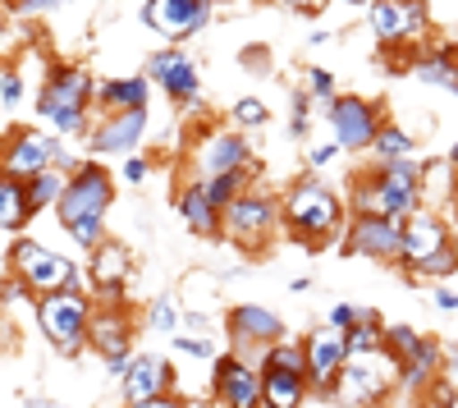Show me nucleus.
<instances>
[{
  "label": "nucleus",
  "mask_w": 458,
  "mask_h": 408,
  "mask_svg": "<svg viewBox=\"0 0 458 408\" xmlns=\"http://www.w3.org/2000/svg\"><path fill=\"white\" fill-rule=\"evenodd\" d=\"M129 367H133V353H120V358H106V372H110L114 381H124V377H129Z\"/></svg>",
  "instance_id": "obj_48"
},
{
  "label": "nucleus",
  "mask_w": 458,
  "mask_h": 408,
  "mask_svg": "<svg viewBox=\"0 0 458 408\" xmlns=\"http://www.w3.org/2000/svg\"><path fill=\"white\" fill-rule=\"evenodd\" d=\"M252 142L243 138V129L234 124H216V129H202L198 142H193V157H188V174L198 183H211L220 174H234V170H252Z\"/></svg>",
  "instance_id": "obj_7"
},
{
  "label": "nucleus",
  "mask_w": 458,
  "mask_h": 408,
  "mask_svg": "<svg viewBox=\"0 0 458 408\" xmlns=\"http://www.w3.org/2000/svg\"><path fill=\"white\" fill-rule=\"evenodd\" d=\"M55 408H69V404H55Z\"/></svg>",
  "instance_id": "obj_60"
},
{
  "label": "nucleus",
  "mask_w": 458,
  "mask_h": 408,
  "mask_svg": "<svg viewBox=\"0 0 458 408\" xmlns=\"http://www.w3.org/2000/svg\"><path fill=\"white\" fill-rule=\"evenodd\" d=\"M412 79L445 88V92H458V47H436V51L412 55Z\"/></svg>",
  "instance_id": "obj_26"
},
{
  "label": "nucleus",
  "mask_w": 458,
  "mask_h": 408,
  "mask_svg": "<svg viewBox=\"0 0 458 408\" xmlns=\"http://www.w3.org/2000/svg\"><path fill=\"white\" fill-rule=\"evenodd\" d=\"M170 386H174V367H170L161 353H133L129 377L120 381V390H124V408H138V404L161 399V395H170Z\"/></svg>",
  "instance_id": "obj_21"
},
{
  "label": "nucleus",
  "mask_w": 458,
  "mask_h": 408,
  "mask_svg": "<svg viewBox=\"0 0 458 408\" xmlns=\"http://www.w3.org/2000/svg\"><path fill=\"white\" fill-rule=\"evenodd\" d=\"M417 157V138L403 129V124H380L376 142H371V161L376 166H394V161H412Z\"/></svg>",
  "instance_id": "obj_29"
},
{
  "label": "nucleus",
  "mask_w": 458,
  "mask_h": 408,
  "mask_svg": "<svg viewBox=\"0 0 458 408\" xmlns=\"http://www.w3.org/2000/svg\"><path fill=\"white\" fill-rule=\"evenodd\" d=\"M261 372H293V377H308V353H302V336H284L280 344H271L257 358Z\"/></svg>",
  "instance_id": "obj_30"
},
{
  "label": "nucleus",
  "mask_w": 458,
  "mask_h": 408,
  "mask_svg": "<svg viewBox=\"0 0 458 408\" xmlns=\"http://www.w3.org/2000/svg\"><path fill=\"white\" fill-rule=\"evenodd\" d=\"M454 198H458V170L449 166V157L445 161H422V207L445 216L454 207Z\"/></svg>",
  "instance_id": "obj_27"
},
{
  "label": "nucleus",
  "mask_w": 458,
  "mask_h": 408,
  "mask_svg": "<svg viewBox=\"0 0 458 408\" xmlns=\"http://www.w3.org/2000/svg\"><path fill=\"white\" fill-rule=\"evenodd\" d=\"M225 336H229V353H239V358H261L271 344H280L289 336V326L280 312L271 308H261V303H234L225 312Z\"/></svg>",
  "instance_id": "obj_9"
},
{
  "label": "nucleus",
  "mask_w": 458,
  "mask_h": 408,
  "mask_svg": "<svg viewBox=\"0 0 458 408\" xmlns=\"http://www.w3.org/2000/svg\"><path fill=\"white\" fill-rule=\"evenodd\" d=\"M280 216H284V234L302 252H321L326 243H339L344 230H349L344 198L330 189L321 174H298L280 193Z\"/></svg>",
  "instance_id": "obj_1"
},
{
  "label": "nucleus",
  "mask_w": 458,
  "mask_h": 408,
  "mask_svg": "<svg viewBox=\"0 0 458 408\" xmlns=\"http://www.w3.org/2000/svg\"><path fill=\"white\" fill-rule=\"evenodd\" d=\"M147 133V110H124V115H101L88 133L92 157H133Z\"/></svg>",
  "instance_id": "obj_20"
},
{
  "label": "nucleus",
  "mask_w": 458,
  "mask_h": 408,
  "mask_svg": "<svg viewBox=\"0 0 458 408\" xmlns=\"http://www.w3.org/2000/svg\"><path fill=\"white\" fill-rule=\"evenodd\" d=\"M142 73H147V83H157L179 106H198L202 101V69L183 47H161L157 55H147Z\"/></svg>",
  "instance_id": "obj_15"
},
{
  "label": "nucleus",
  "mask_w": 458,
  "mask_h": 408,
  "mask_svg": "<svg viewBox=\"0 0 458 408\" xmlns=\"http://www.w3.org/2000/svg\"><path fill=\"white\" fill-rule=\"evenodd\" d=\"M14 267H19L23 289L37 293V299L60 293V289H73V276H79V267H73L69 257L42 248L37 239H19V243H14Z\"/></svg>",
  "instance_id": "obj_14"
},
{
  "label": "nucleus",
  "mask_w": 458,
  "mask_h": 408,
  "mask_svg": "<svg viewBox=\"0 0 458 408\" xmlns=\"http://www.w3.org/2000/svg\"><path fill=\"white\" fill-rule=\"evenodd\" d=\"M326 120H330V133H335V147L339 152H371V142L386 124V115L367 101V97H330L326 101Z\"/></svg>",
  "instance_id": "obj_10"
},
{
  "label": "nucleus",
  "mask_w": 458,
  "mask_h": 408,
  "mask_svg": "<svg viewBox=\"0 0 458 408\" xmlns=\"http://www.w3.org/2000/svg\"><path fill=\"white\" fill-rule=\"evenodd\" d=\"M133 280H138V271L129 267V248L106 239V243L92 252V289L101 293L106 303H120L124 289H129Z\"/></svg>",
  "instance_id": "obj_22"
},
{
  "label": "nucleus",
  "mask_w": 458,
  "mask_h": 408,
  "mask_svg": "<svg viewBox=\"0 0 458 408\" xmlns=\"http://www.w3.org/2000/svg\"><path fill=\"white\" fill-rule=\"evenodd\" d=\"M138 408H193L183 395H161V399H151V404H138Z\"/></svg>",
  "instance_id": "obj_49"
},
{
  "label": "nucleus",
  "mask_w": 458,
  "mask_h": 408,
  "mask_svg": "<svg viewBox=\"0 0 458 408\" xmlns=\"http://www.w3.org/2000/svg\"><path fill=\"white\" fill-rule=\"evenodd\" d=\"M179 216H183V225L193 230L198 239H211V243H220V207L211 202V193H207V183H198V179H188L183 189H179Z\"/></svg>",
  "instance_id": "obj_24"
},
{
  "label": "nucleus",
  "mask_w": 458,
  "mask_h": 408,
  "mask_svg": "<svg viewBox=\"0 0 458 408\" xmlns=\"http://www.w3.org/2000/svg\"><path fill=\"white\" fill-rule=\"evenodd\" d=\"M289 289H293V293H308V289H312V276H293Z\"/></svg>",
  "instance_id": "obj_52"
},
{
  "label": "nucleus",
  "mask_w": 458,
  "mask_h": 408,
  "mask_svg": "<svg viewBox=\"0 0 458 408\" xmlns=\"http://www.w3.org/2000/svg\"><path fill=\"white\" fill-rule=\"evenodd\" d=\"M0 19H5V5H0Z\"/></svg>",
  "instance_id": "obj_59"
},
{
  "label": "nucleus",
  "mask_w": 458,
  "mask_h": 408,
  "mask_svg": "<svg viewBox=\"0 0 458 408\" xmlns=\"http://www.w3.org/2000/svg\"><path fill=\"white\" fill-rule=\"evenodd\" d=\"M216 0H147L142 5V23L161 37L165 47H183L211 23Z\"/></svg>",
  "instance_id": "obj_13"
},
{
  "label": "nucleus",
  "mask_w": 458,
  "mask_h": 408,
  "mask_svg": "<svg viewBox=\"0 0 458 408\" xmlns=\"http://www.w3.org/2000/svg\"><path fill=\"white\" fill-rule=\"evenodd\" d=\"M403 248V225L390 216H349V230L339 239L344 257H371V262H399Z\"/></svg>",
  "instance_id": "obj_16"
},
{
  "label": "nucleus",
  "mask_w": 458,
  "mask_h": 408,
  "mask_svg": "<svg viewBox=\"0 0 458 408\" xmlns=\"http://www.w3.org/2000/svg\"><path fill=\"white\" fill-rule=\"evenodd\" d=\"M440 377H445V381L458 390V353H449V358H445V372H440Z\"/></svg>",
  "instance_id": "obj_51"
},
{
  "label": "nucleus",
  "mask_w": 458,
  "mask_h": 408,
  "mask_svg": "<svg viewBox=\"0 0 458 408\" xmlns=\"http://www.w3.org/2000/svg\"><path fill=\"white\" fill-rule=\"evenodd\" d=\"M422 344H427V336L417 326H403V321H394V326H386V353L403 367L408 358H417L422 353Z\"/></svg>",
  "instance_id": "obj_33"
},
{
  "label": "nucleus",
  "mask_w": 458,
  "mask_h": 408,
  "mask_svg": "<svg viewBox=\"0 0 458 408\" xmlns=\"http://www.w3.org/2000/svg\"><path fill=\"white\" fill-rule=\"evenodd\" d=\"M151 101V83L147 73H129V79H106L97 83V110L101 115H124V110H147Z\"/></svg>",
  "instance_id": "obj_25"
},
{
  "label": "nucleus",
  "mask_w": 458,
  "mask_h": 408,
  "mask_svg": "<svg viewBox=\"0 0 458 408\" xmlns=\"http://www.w3.org/2000/svg\"><path fill=\"white\" fill-rule=\"evenodd\" d=\"M179 336H198V340H216V326L202 308H188L183 321H179Z\"/></svg>",
  "instance_id": "obj_41"
},
{
  "label": "nucleus",
  "mask_w": 458,
  "mask_h": 408,
  "mask_svg": "<svg viewBox=\"0 0 458 408\" xmlns=\"http://www.w3.org/2000/svg\"><path fill=\"white\" fill-rule=\"evenodd\" d=\"M0 101H5V106H19L23 101V79H19L14 69L0 73Z\"/></svg>",
  "instance_id": "obj_44"
},
{
  "label": "nucleus",
  "mask_w": 458,
  "mask_h": 408,
  "mask_svg": "<svg viewBox=\"0 0 458 408\" xmlns=\"http://www.w3.org/2000/svg\"><path fill=\"white\" fill-rule=\"evenodd\" d=\"M308 97L312 101H330V97H339V83H335V73L330 69H308Z\"/></svg>",
  "instance_id": "obj_40"
},
{
  "label": "nucleus",
  "mask_w": 458,
  "mask_h": 408,
  "mask_svg": "<svg viewBox=\"0 0 458 408\" xmlns=\"http://www.w3.org/2000/svg\"><path fill=\"white\" fill-rule=\"evenodd\" d=\"M170 344H174L179 353H188V358H198V362H216V358H220L216 340H198V336H174Z\"/></svg>",
  "instance_id": "obj_39"
},
{
  "label": "nucleus",
  "mask_w": 458,
  "mask_h": 408,
  "mask_svg": "<svg viewBox=\"0 0 458 408\" xmlns=\"http://www.w3.org/2000/svg\"><path fill=\"white\" fill-rule=\"evenodd\" d=\"M312 395L308 377L293 372H261V408H302V399Z\"/></svg>",
  "instance_id": "obj_28"
},
{
  "label": "nucleus",
  "mask_w": 458,
  "mask_h": 408,
  "mask_svg": "<svg viewBox=\"0 0 458 408\" xmlns=\"http://www.w3.org/2000/svg\"><path fill=\"white\" fill-rule=\"evenodd\" d=\"M394 390H399V362L386 349H371V353H349L330 399L349 408H386Z\"/></svg>",
  "instance_id": "obj_5"
},
{
  "label": "nucleus",
  "mask_w": 458,
  "mask_h": 408,
  "mask_svg": "<svg viewBox=\"0 0 458 408\" xmlns=\"http://www.w3.org/2000/svg\"><path fill=\"white\" fill-rule=\"evenodd\" d=\"M302 353H308V386L312 395H330L339 372H344V362H349V336L335 326H312L308 336H302Z\"/></svg>",
  "instance_id": "obj_18"
},
{
  "label": "nucleus",
  "mask_w": 458,
  "mask_h": 408,
  "mask_svg": "<svg viewBox=\"0 0 458 408\" xmlns=\"http://www.w3.org/2000/svg\"><path fill=\"white\" fill-rule=\"evenodd\" d=\"M280 230H284L280 198L266 189V183H252V189L239 202H229L225 216H220V243L239 248V252H266Z\"/></svg>",
  "instance_id": "obj_4"
},
{
  "label": "nucleus",
  "mask_w": 458,
  "mask_h": 408,
  "mask_svg": "<svg viewBox=\"0 0 458 408\" xmlns=\"http://www.w3.org/2000/svg\"><path fill=\"white\" fill-rule=\"evenodd\" d=\"M422 399H427V404H431V408H449V404H454V399H458V390H454V386H449V381H445V377H440V381H436V386H431V390H427V395H422Z\"/></svg>",
  "instance_id": "obj_46"
},
{
  "label": "nucleus",
  "mask_w": 458,
  "mask_h": 408,
  "mask_svg": "<svg viewBox=\"0 0 458 408\" xmlns=\"http://www.w3.org/2000/svg\"><path fill=\"white\" fill-rule=\"evenodd\" d=\"M408 408H431V404H427V399H417V404H408Z\"/></svg>",
  "instance_id": "obj_58"
},
{
  "label": "nucleus",
  "mask_w": 458,
  "mask_h": 408,
  "mask_svg": "<svg viewBox=\"0 0 458 408\" xmlns=\"http://www.w3.org/2000/svg\"><path fill=\"white\" fill-rule=\"evenodd\" d=\"M449 408H458V399H454V404H449Z\"/></svg>",
  "instance_id": "obj_61"
},
{
  "label": "nucleus",
  "mask_w": 458,
  "mask_h": 408,
  "mask_svg": "<svg viewBox=\"0 0 458 408\" xmlns=\"http://www.w3.org/2000/svg\"><path fill=\"white\" fill-rule=\"evenodd\" d=\"M179 321H183V308H179V299L174 293H157L147 308H142V326L151 330V336H179Z\"/></svg>",
  "instance_id": "obj_32"
},
{
  "label": "nucleus",
  "mask_w": 458,
  "mask_h": 408,
  "mask_svg": "<svg viewBox=\"0 0 458 408\" xmlns=\"http://www.w3.org/2000/svg\"><path fill=\"white\" fill-rule=\"evenodd\" d=\"M280 5H289V10H298V14H317L326 0H280Z\"/></svg>",
  "instance_id": "obj_50"
},
{
  "label": "nucleus",
  "mask_w": 458,
  "mask_h": 408,
  "mask_svg": "<svg viewBox=\"0 0 458 408\" xmlns=\"http://www.w3.org/2000/svg\"><path fill=\"white\" fill-rule=\"evenodd\" d=\"M64 183H69V174H60V170H42L37 179H28V183H23L28 216H37V211H51V207L64 198Z\"/></svg>",
  "instance_id": "obj_31"
},
{
  "label": "nucleus",
  "mask_w": 458,
  "mask_h": 408,
  "mask_svg": "<svg viewBox=\"0 0 458 408\" xmlns=\"http://www.w3.org/2000/svg\"><path fill=\"white\" fill-rule=\"evenodd\" d=\"M367 28L380 47H408L431 32V10H427V0H371Z\"/></svg>",
  "instance_id": "obj_11"
},
{
  "label": "nucleus",
  "mask_w": 458,
  "mask_h": 408,
  "mask_svg": "<svg viewBox=\"0 0 458 408\" xmlns=\"http://www.w3.org/2000/svg\"><path fill=\"white\" fill-rule=\"evenodd\" d=\"M312 133V97L293 92L289 97V138H308Z\"/></svg>",
  "instance_id": "obj_38"
},
{
  "label": "nucleus",
  "mask_w": 458,
  "mask_h": 408,
  "mask_svg": "<svg viewBox=\"0 0 458 408\" xmlns=\"http://www.w3.org/2000/svg\"><path fill=\"white\" fill-rule=\"evenodd\" d=\"M37 326H42V336L55 353H64V358L83 353L88 330H92V299L79 289L47 293V299H37Z\"/></svg>",
  "instance_id": "obj_6"
},
{
  "label": "nucleus",
  "mask_w": 458,
  "mask_h": 408,
  "mask_svg": "<svg viewBox=\"0 0 458 408\" xmlns=\"http://www.w3.org/2000/svg\"><path fill=\"white\" fill-rule=\"evenodd\" d=\"M454 216H449V225H454V239H458V198H454V207H449Z\"/></svg>",
  "instance_id": "obj_55"
},
{
  "label": "nucleus",
  "mask_w": 458,
  "mask_h": 408,
  "mask_svg": "<svg viewBox=\"0 0 458 408\" xmlns=\"http://www.w3.org/2000/svg\"><path fill=\"white\" fill-rule=\"evenodd\" d=\"M88 344L101 353V358H120V353H133V321L120 303L110 308H92V330H88Z\"/></svg>",
  "instance_id": "obj_23"
},
{
  "label": "nucleus",
  "mask_w": 458,
  "mask_h": 408,
  "mask_svg": "<svg viewBox=\"0 0 458 408\" xmlns=\"http://www.w3.org/2000/svg\"><path fill=\"white\" fill-rule=\"evenodd\" d=\"M28 220V198H23V183L0 174V230H14Z\"/></svg>",
  "instance_id": "obj_35"
},
{
  "label": "nucleus",
  "mask_w": 458,
  "mask_h": 408,
  "mask_svg": "<svg viewBox=\"0 0 458 408\" xmlns=\"http://www.w3.org/2000/svg\"><path fill=\"white\" fill-rule=\"evenodd\" d=\"M458 248V239H454V225H449V216H440V211H417L412 220H403V248H399V271L408 276V280H422V271L431 267V262H440L445 252H454Z\"/></svg>",
  "instance_id": "obj_8"
},
{
  "label": "nucleus",
  "mask_w": 458,
  "mask_h": 408,
  "mask_svg": "<svg viewBox=\"0 0 458 408\" xmlns=\"http://www.w3.org/2000/svg\"><path fill=\"white\" fill-rule=\"evenodd\" d=\"M229 124L234 129H261V124H271V106L261 97H239L229 106Z\"/></svg>",
  "instance_id": "obj_37"
},
{
  "label": "nucleus",
  "mask_w": 458,
  "mask_h": 408,
  "mask_svg": "<svg viewBox=\"0 0 458 408\" xmlns=\"http://www.w3.org/2000/svg\"><path fill=\"white\" fill-rule=\"evenodd\" d=\"M147 174H151V161H147L142 152L124 157V166H120V179L129 183V189H142V183H147Z\"/></svg>",
  "instance_id": "obj_43"
},
{
  "label": "nucleus",
  "mask_w": 458,
  "mask_h": 408,
  "mask_svg": "<svg viewBox=\"0 0 458 408\" xmlns=\"http://www.w3.org/2000/svg\"><path fill=\"white\" fill-rule=\"evenodd\" d=\"M211 399L216 408H261V367L239 353H220L211 362Z\"/></svg>",
  "instance_id": "obj_17"
},
{
  "label": "nucleus",
  "mask_w": 458,
  "mask_h": 408,
  "mask_svg": "<svg viewBox=\"0 0 458 408\" xmlns=\"http://www.w3.org/2000/svg\"><path fill=\"white\" fill-rule=\"evenodd\" d=\"M114 202V179L101 161H83L79 170L69 174L64 183V198L55 202L60 225L73 234V243L97 252L106 243V211Z\"/></svg>",
  "instance_id": "obj_2"
},
{
  "label": "nucleus",
  "mask_w": 458,
  "mask_h": 408,
  "mask_svg": "<svg viewBox=\"0 0 458 408\" xmlns=\"http://www.w3.org/2000/svg\"><path fill=\"white\" fill-rule=\"evenodd\" d=\"M23 408H55V404H47V399H23Z\"/></svg>",
  "instance_id": "obj_54"
},
{
  "label": "nucleus",
  "mask_w": 458,
  "mask_h": 408,
  "mask_svg": "<svg viewBox=\"0 0 458 408\" xmlns=\"http://www.w3.org/2000/svg\"><path fill=\"white\" fill-rule=\"evenodd\" d=\"M449 166H454V170H458V142H454V147H449Z\"/></svg>",
  "instance_id": "obj_56"
},
{
  "label": "nucleus",
  "mask_w": 458,
  "mask_h": 408,
  "mask_svg": "<svg viewBox=\"0 0 458 408\" xmlns=\"http://www.w3.org/2000/svg\"><path fill=\"white\" fill-rule=\"evenodd\" d=\"M344 5H371V0H344Z\"/></svg>",
  "instance_id": "obj_57"
},
{
  "label": "nucleus",
  "mask_w": 458,
  "mask_h": 408,
  "mask_svg": "<svg viewBox=\"0 0 458 408\" xmlns=\"http://www.w3.org/2000/svg\"><path fill=\"white\" fill-rule=\"evenodd\" d=\"M376 193H380V216L390 220H412L417 211H422V161H394V166H371L367 170Z\"/></svg>",
  "instance_id": "obj_12"
},
{
  "label": "nucleus",
  "mask_w": 458,
  "mask_h": 408,
  "mask_svg": "<svg viewBox=\"0 0 458 408\" xmlns=\"http://www.w3.org/2000/svg\"><path fill=\"white\" fill-rule=\"evenodd\" d=\"M51 152H55V138L37 133V129H14L10 142L0 147V174L28 183L42 170H51Z\"/></svg>",
  "instance_id": "obj_19"
},
{
  "label": "nucleus",
  "mask_w": 458,
  "mask_h": 408,
  "mask_svg": "<svg viewBox=\"0 0 458 408\" xmlns=\"http://www.w3.org/2000/svg\"><path fill=\"white\" fill-rule=\"evenodd\" d=\"M308 42H312V47H326V42H330V32H326V28H312Z\"/></svg>",
  "instance_id": "obj_53"
},
{
  "label": "nucleus",
  "mask_w": 458,
  "mask_h": 408,
  "mask_svg": "<svg viewBox=\"0 0 458 408\" xmlns=\"http://www.w3.org/2000/svg\"><path fill=\"white\" fill-rule=\"evenodd\" d=\"M335 157H339L335 142H312V147H308V170H326Z\"/></svg>",
  "instance_id": "obj_45"
},
{
  "label": "nucleus",
  "mask_w": 458,
  "mask_h": 408,
  "mask_svg": "<svg viewBox=\"0 0 458 408\" xmlns=\"http://www.w3.org/2000/svg\"><path fill=\"white\" fill-rule=\"evenodd\" d=\"M362 317H367V308H353V303H335V308H330V317H326V326H335V330H344V336H349V330H353Z\"/></svg>",
  "instance_id": "obj_42"
},
{
  "label": "nucleus",
  "mask_w": 458,
  "mask_h": 408,
  "mask_svg": "<svg viewBox=\"0 0 458 408\" xmlns=\"http://www.w3.org/2000/svg\"><path fill=\"white\" fill-rule=\"evenodd\" d=\"M97 101V83L92 73L79 69V64H55L47 73V88L37 97V115L47 124H55V133L64 138H79L88 133V110Z\"/></svg>",
  "instance_id": "obj_3"
},
{
  "label": "nucleus",
  "mask_w": 458,
  "mask_h": 408,
  "mask_svg": "<svg viewBox=\"0 0 458 408\" xmlns=\"http://www.w3.org/2000/svg\"><path fill=\"white\" fill-rule=\"evenodd\" d=\"M252 183H257V166H252V170H234V174H220V179H211V183H207V193H211V202L225 211L229 202H239V198L252 189Z\"/></svg>",
  "instance_id": "obj_34"
},
{
  "label": "nucleus",
  "mask_w": 458,
  "mask_h": 408,
  "mask_svg": "<svg viewBox=\"0 0 458 408\" xmlns=\"http://www.w3.org/2000/svg\"><path fill=\"white\" fill-rule=\"evenodd\" d=\"M431 299H436V308H440V312H458V289L440 285V289L431 293Z\"/></svg>",
  "instance_id": "obj_47"
},
{
  "label": "nucleus",
  "mask_w": 458,
  "mask_h": 408,
  "mask_svg": "<svg viewBox=\"0 0 458 408\" xmlns=\"http://www.w3.org/2000/svg\"><path fill=\"white\" fill-rule=\"evenodd\" d=\"M371 349H386V321L367 308V317L349 330V353H371Z\"/></svg>",
  "instance_id": "obj_36"
}]
</instances>
